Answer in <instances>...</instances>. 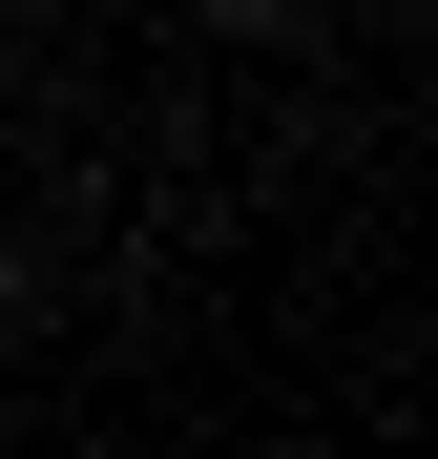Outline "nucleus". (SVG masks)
Wrapping results in <instances>:
<instances>
[{"label":"nucleus","mask_w":438,"mask_h":459,"mask_svg":"<svg viewBox=\"0 0 438 459\" xmlns=\"http://www.w3.org/2000/svg\"><path fill=\"white\" fill-rule=\"evenodd\" d=\"M0 314H21V230H0Z\"/></svg>","instance_id":"nucleus-1"}]
</instances>
